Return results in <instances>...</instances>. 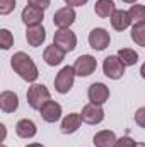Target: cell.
I'll list each match as a JSON object with an SVG mask.
<instances>
[{
	"mask_svg": "<svg viewBox=\"0 0 145 147\" xmlns=\"http://www.w3.org/2000/svg\"><path fill=\"white\" fill-rule=\"evenodd\" d=\"M10 67L15 74H19V77L26 82H36V79L39 77L38 67L34 63V60L24 53V51H17L12 55L10 58Z\"/></svg>",
	"mask_w": 145,
	"mask_h": 147,
	"instance_id": "1",
	"label": "cell"
},
{
	"mask_svg": "<svg viewBox=\"0 0 145 147\" xmlns=\"http://www.w3.org/2000/svg\"><path fill=\"white\" fill-rule=\"evenodd\" d=\"M26 98H28V105H29L33 110H38V111L51 99L48 87L43 86V84H34V82H33V86L28 89Z\"/></svg>",
	"mask_w": 145,
	"mask_h": 147,
	"instance_id": "2",
	"label": "cell"
},
{
	"mask_svg": "<svg viewBox=\"0 0 145 147\" xmlns=\"http://www.w3.org/2000/svg\"><path fill=\"white\" fill-rule=\"evenodd\" d=\"M75 69L67 65L63 67L55 77V91L60 94H67L70 89L73 87V80H75Z\"/></svg>",
	"mask_w": 145,
	"mask_h": 147,
	"instance_id": "3",
	"label": "cell"
},
{
	"mask_svg": "<svg viewBox=\"0 0 145 147\" xmlns=\"http://www.w3.org/2000/svg\"><path fill=\"white\" fill-rule=\"evenodd\" d=\"M103 72L106 77L113 79V80H118L125 74V63L119 60L118 55H109L103 62Z\"/></svg>",
	"mask_w": 145,
	"mask_h": 147,
	"instance_id": "4",
	"label": "cell"
},
{
	"mask_svg": "<svg viewBox=\"0 0 145 147\" xmlns=\"http://www.w3.org/2000/svg\"><path fill=\"white\" fill-rule=\"evenodd\" d=\"M53 45H56L65 53H70L77 46V34L70 29H58L53 36Z\"/></svg>",
	"mask_w": 145,
	"mask_h": 147,
	"instance_id": "5",
	"label": "cell"
},
{
	"mask_svg": "<svg viewBox=\"0 0 145 147\" xmlns=\"http://www.w3.org/2000/svg\"><path fill=\"white\" fill-rule=\"evenodd\" d=\"M111 43V36L104 28H94L89 33V46L96 51H103L106 50Z\"/></svg>",
	"mask_w": 145,
	"mask_h": 147,
	"instance_id": "6",
	"label": "cell"
},
{
	"mask_svg": "<svg viewBox=\"0 0 145 147\" xmlns=\"http://www.w3.org/2000/svg\"><path fill=\"white\" fill-rule=\"evenodd\" d=\"M73 69H75V74L79 77H89L91 74L96 72L97 69V60L92 57V55H80L75 63H73Z\"/></svg>",
	"mask_w": 145,
	"mask_h": 147,
	"instance_id": "7",
	"label": "cell"
},
{
	"mask_svg": "<svg viewBox=\"0 0 145 147\" xmlns=\"http://www.w3.org/2000/svg\"><path fill=\"white\" fill-rule=\"evenodd\" d=\"M82 121L87 123V125H97L104 120V110L101 105H94V103H89L82 108Z\"/></svg>",
	"mask_w": 145,
	"mask_h": 147,
	"instance_id": "8",
	"label": "cell"
},
{
	"mask_svg": "<svg viewBox=\"0 0 145 147\" xmlns=\"http://www.w3.org/2000/svg\"><path fill=\"white\" fill-rule=\"evenodd\" d=\"M75 17H77L75 9L67 5V7H63V9H60V10L55 12V16H53V24H55L58 29H70V26L75 22Z\"/></svg>",
	"mask_w": 145,
	"mask_h": 147,
	"instance_id": "9",
	"label": "cell"
},
{
	"mask_svg": "<svg viewBox=\"0 0 145 147\" xmlns=\"http://www.w3.org/2000/svg\"><path fill=\"white\" fill-rule=\"evenodd\" d=\"M87 98L91 103L94 105H104L109 99V87L103 82H94L89 86V91H87Z\"/></svg>",
	"mask_w": 145,
	"mask_h": 147,
	"instance_id": "10",
	"label": "cell"
},
{
	"mask_svg": "<svg viewBox=\"0 0 145 147\" xmlns=\"http://www.w3.org/2000/svg\"><path fill=\"white\" fill-rule=\"evenodd\" d=\"M21 19L26 24V28H29V26H39L43 22V19H44V10L38 9V7H33V5H28V7H24V10L21 14Z\"/></svg>",
	"mask_w": 145,
	"mask_h": 147,
	"instance_id": "11",
	"label": "cell"
},
{
	"mask_svg": "<svg viewBox=\"0 0 145 147\" xmlns=\"http://www.w3.org/2000/svg\"><path fill=\"white\" fill-rule=\"evenodd\" d=\"M43 60L46 62V65L56 67V65H60V63L65 60V51L60 50L56 45H50V46H46L44 51H43Z\"/></svg>",
	"mask_w": 145,
	"mask_h": 147,
	"instance_id": "12",
	"label": "cell"
},
{
	"mask_svg": "<svg viewBox=\"0 0 145 147\" xmlns=\"http://www.w3.org/2000/svg\"><path fill=\"white\" fill-rule=\"evenodd\" d=\"M41 118L46 121V123H55V121H58L60 118H62V106L56 103V101H48L41 110Z\"/></svg>",
	"mask_w": 145,
	"mask_h": 147,
	"instance_id": "13",
	"label": "cell"
},
{
	"mask_svg": "<svg viewBox=\"0 0 145 147\" xmlns=\"http://www.w3.org/2000/svg\"><path fill=\"white\" fill-rule=\"evenodd\" d=\"M111 19V26L113 29L116 31H125L126 28H130L133 22H132V17L128 14V10H123V9H116L114 14L109 17Z\"/></svg>",
	"mask_w": 145,
	"mask_h": 147,
	"instance_id": "14",
	"label": "cell"
},
{
	"mask_svg": "<svg viewBox=\"0 0 145 147\" xmlns=\"http://www.w3.org/2000/svg\"><path fill=\"white\" fill-rule=\"evenodd\" d=\"M26 39H28L29 46H33V48L41 46L44 43V39H46V29L43 28V24H39V26H29L26 29Z\"/></svg>",
	"mask_w": 145,
	"mask_h": 147,
	"instance_id": "15",
	"label": "cell"
},
{
	"mask_svg": "<svg viewBox=\"0 0 145 147\" xmlns=\"http://www.w3.org/2000/svg\"><path fill=\"white\" fill-rule=\"evenodd\" d=\"M19 108V96L14 91H2L0 92V110L3 113H14Z\"/></svg>",
	"mask_w": 145,
	"mask_h": 147,
	"instance_id": "16",
	"label": "cell"
},
{
	"mask_svg": "<svg viewBox=\"0 0 145 147\" xmlns=\"http://www.w3.org/2000/svg\"><path fill=\"white\" fill-rule=\"evenodd\" d=\"M80 123H82L80 113H70V115H67V116L62 120L60 130H62V134L70 135V134H75V132L80 128Z\"/></svg>",
	"mask_w": 145,
	"mask_h": 147,
	"instance_id": "17",
	"label": "cell"
},
{
	"mask_svg": "<svg viewBox=\"0 0 145 147\" xmlns=\"http://www.w3.org/2000/svg\"><path fill=\"white\" fill-rule=\"evenodd\" d=\"M15 134L21 137V139H33L38 134L36 123L33 120H28V118H22L17 121L15 125Z\"/></svg>",
	"mask_w": 145,
	"mask_h": 147,
	"instance_id": "18",
	"label": "cell"
},
{
	"mask_svg": "<svg viewBox=\"0 0 145 147\" xmlns=\"http://www.w3.org/2000/svg\"><path fill=\"white\" fill-rule=\"evenodd\" d=\"M116 134L113 130H101L94 135L92 139V144L96 147H114L116 144Z\"/></svg>",
	"mask_w": 145,
	"mask_h": 147,
	"instance_id": "19",
	"label": "cell"
},
{
	"mask_svg": "<svg viewBox=\"0 0 145 147\" xmlns=\"http://www.w3.org/2000/svg\"><path fill=\"white\" fill-rule=\"evenodd\" d=\"M116 10V5L113 0H97L96 5H94V12L96 16H99L101 19H108L114 14Z\"/></svg>",
	"mask_w": 145,
	"mask_h": 147,
	"instance_id": "20",
	"label": "cell"
},
{
	"mask_svg": "<svg viewBox=\"0 0 145 147\" xmlns=\"http://www.w3.org/2000/svg\"><path fill=\"white\" fill-rule=\"evenodd\" d=\"M118 57L125 63V67H132V65H135L138 62V53L135 50H132V48H121L118 51Z\"/></svg>",
	"mask_w": 145,
	"mask_h": 147,
	"instance_id": "21",
	"label": "cell"
},
{
	"mask_svg": "<svg viewBox=\"0 0 145 147\" xmlns=\"http://www.w3.org/2000/svg\"><path fill=\"white\" fill-rule=\"evenodd\" d=\"M132 41L138 46H145V22H140V24H133L132 28Z\"/></svg>",
	"mask_w": 145,
	"mask_h": 147,
	"instance_id": "22",
	"label": "cell"
},
{
	"mask_svg": "<svg viewBox=\"0 0 145 147\" xmlns=\"http://www.w3.org/2000/svg\"><path fill=\"white\" fill-rule=\"evenodd\" d=\"M130 17H132V22L133 24H140V22H145V5H140V3H135L130 7L128 10Z\"/></svg>",
	"mask_w": 145,
	"mask_h": 147,
	"instance_id": "23",
	"label": "cell"
},
{
	"mask_svg": "<svg viewBox=\"0 0 145 147\" xmlns=\"http://www.w3.org/2000/svg\"><path fill=\"white\" fill-rule=\"evenodd\" d=\"M14 46V36L9 29H0V48L2 50H10Z\"/></svg>",
	"mask_w": 145,
	"mask_h": 147,
	"instance_id": "24",
	"label": "cell"
},
{
	"mask_svg": "<svg viewBox=\"0 0 145 147\" xmlns=\"http://www.w3.org/2000/svg\"><path fill=\"white\" fill-rule=\"evenodd\" d=\"M15 9V0H0V14L9 16Z\"/></svg>",
	"mask_w": 145,
	"mask_h": 147,
	"instance_id": "25",
	"label": "cell"
},
{
	"mask_svg": "<svg viewBox=\"0 0 145 147\" xmlns=\"http://www.w3.org/2000/svg\"><path fill=\"white\" fill-rule=\"evenodd\" d=\"M135 146H137V142H135L132 137H128V135H125V137L118 139V140H116V144H114V147H135Z\"/></svg>",
	"mask_w": 145,
	"mask_h": 147,
	"instance_id": "26",
	"label": "cell"
},
{
	"mask_svg": "<svg viewBox=\"0 0 145 147\" xmlns=\"http://www.w3.org/2000/svg\"><path fill=\"white\" fill-rule=\"evenodd\" d=\"M135 121H137L138 127L145 128V106H142V108H138L135 111Z\"/></svg>",
	"mask_w": 145,
	"mask_h": 147,
	"instance_id": "27",
	"label": "cell"
},
{
	"mask_svg": "<svg viewBox=\"0 0 145 147\" xmlns=\"http://www.w3.org/2000/svg\"><path fill=\"white\" fill-rule=\"evenodd\" d=\"M28 3L29 5H33V7H38V9H48L50 7V3H51V0H28Z\"/></svg>",
	"mask_w": 145,
	"mask_h": 147,
	"instance_id": "28",
	"label": "cell"
},
{
	"mask_svg": "<svg viewBox=\"0 0 145 147\" xmlns=\"http://www.w3.org/2000/svg\"><path fill=\"white\" fill-rule=\"evenodd\" d=\"M68 7H82V5H85L89 0H63Z\"/></svg>",
	"mask_w": 145,
	"mask_h": 147,
	"instance_id": "29",
	"label": "cell"
},
{
	"mask_svg": "<svg viewBox=\"0 0 145 147\" xmlns=\"http://www.w3.org/2000/svg\"><path fill=\"white\" fill-rule=\"evenodd\" d=\"M0 128H2V142H3L5 140V135H7V128H5L3 123H0Z\"/></svg>",
	"mask_w": 145,
	"mask_h": 147,
	"instance_id": "30",
	"label": "cell"
},
{
	"mask_svg": "<svg viewBox=\"0 0 145 147\" xmlns=\"http://www.w3.org/2000/svg\"><path fill=\"white\" fill-rule=\"evenodd\" d=\"M140 75H142V79H145V63H142V67H140Z\"/></svg>",
	"mask_w": 145,
	"mask_h": 147,
	"instance_id": "31",
	"label": "cell"
},
{
	"mask_svg": "<svg viewBox=\"0 0 145 147\" xmlns=\"http://www.w3.org/2000/svg\"><path fill=\"white\" fill-rule=\"evenodd\" d=\"M26 147H44L43 144H38V142H34V144H28Z\"/></svg>",
	"mask_w": 145,
	"mask_h": 147,
	"instance_id": "32",
	"label": "cell"
},
{
	"mask_svg": "<svg viewBox=\"0 0 145 147\" xmlns=\"http://www.w3.org/2000/svg\"><path fill=\"white\" fill-rule=\"evenodd\" d=\"M121 2H125V3H137V0H121Z\"/></svg>",
	"mask_w": 145,
	"mask_h": 147,
	"instance_id": "33",
	"label": "cell"
},
{
	"mask_svg": "<svg viewBox=\"0 0 145 147\" xmlns=\"http://www.w3.org/2000/svg\"><path fill=\"white\" fill-rule=\"evenodd\" d=\"M135 147H145V144H144V142H137V146H135Z\"/></svg>",
	"mask_w": 145,
	"mask_h": 147,
	"instance_id": "34",
	"label": "cell"
},
{
	"mask_svg": "<svg viewBox=\"0 0 145 147\" xmlns=\"http://www.w3.org/2000/svg\"><path fill=\"white\" fill-rule=\"evenodd\" d=\"M2 147H7V146H5V144H2Z\"/></svg>",
	"mask_w": 145,
	"mask_h": 147,
	"instance_id": "35",
	"label": "cell"
}]
</instances>
